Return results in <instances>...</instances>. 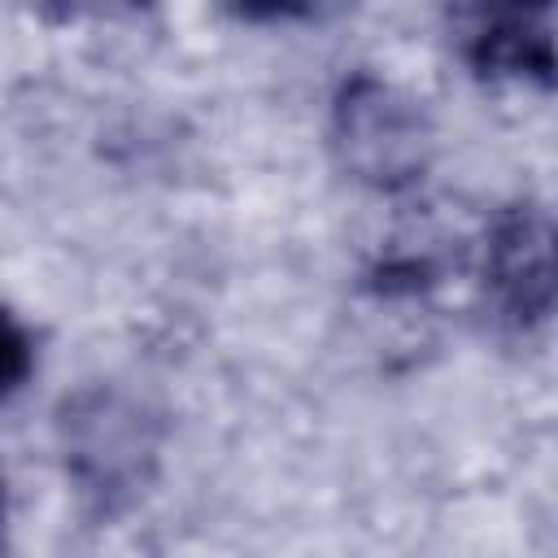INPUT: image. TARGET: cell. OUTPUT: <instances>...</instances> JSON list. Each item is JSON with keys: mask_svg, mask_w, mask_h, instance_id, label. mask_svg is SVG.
<instances>
[{"mask_svg": "<svg viewBox=\"0 0 558 558\" xmlns=\"http://www.w3.org/2000/svg\"><path fill=\"white\" fill-rule=\"evenodd\" d=\"M453 35L466 70L484 83H554V9L471 4L453 13Z\"/></svg>", "mask_w": 558, "mask_h": 558, "instance_id": "obj_4", "label": "cell"}, {"mask_svg": "<svg viewBox=\"0 0 558 558\" xmlns=\"http://www.w3.org/2000/svg\"><path fill=\"white\" fill-rule=\"evenodd\" d=\"M331 148L357 183L397 192L427 170L432 126L401 87L375 74H353L331 105Z\"/></svg>", "mask_w": 558, "mask_h": 558, "instance_id": "obj_2", "label": "cell"}, {"mask_svg": "<svg viewBox=\"0 0 558 558\" xmlns=\"http://www.w3.org/2000/svg\"><path fill=\"white\" fill-rule=\"evenodd\" d=\"M31 371H35V340L17 314L0 310V405L31 379Z\"/></svg>", "mask_w": 558, "mask_h": 558, "instance_id": "obj_5", "label": "cell"}, {"mask_svg": "<svg viewBox=\"0 0 558 558\" xmlns=\"http://www.w3.org/2000/svg\"><path fill=\"white\" fill-rule=\"evenodd\" d=\"M4 510L9 506H4V484H0V536H4Z\"/></svg>", "mask_w": 558, "mask_h": 558, "instance_id": "obj_6", "label": "cell"}, {"mask_svg": "<svg viewBox=\"0 0 558 558\" xmlns=\"http://www.w3.org/2000/svg\"><path fill=\"white\" fill-rule=\"evenodd\" d=\"M65 471L100 514L131 506L157 466V423L113 388H83L61 405Z\"/></svg>", "mask_w": 558, "mask_h": 558, "instance_id": "obj_1", "label": "cell"}, {"mask_svg": "<svg viewBox=\"0 0 558 558\" xmlns=\"http://www.w3.org/2000/svg\"><path fill=\"white\" fill-rule=\"evenodd\" d=\"M549 209L519 201L497 214L484 240V305L488 318L510 336H532L554 314V248Z\"/></svg>", "mask_w": 558, "mask_h": 558, "instance_id": "obj_3", "label": "cell"}]
</instances>
